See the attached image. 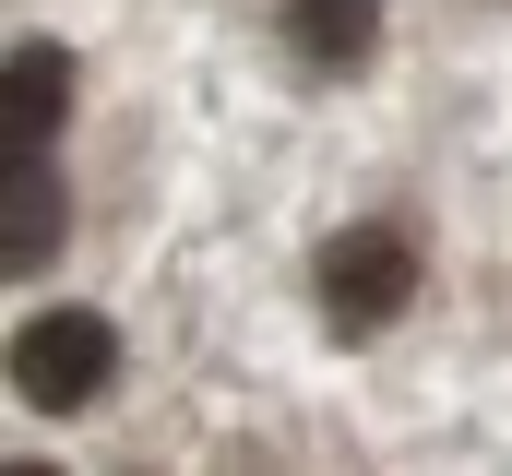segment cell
Wrapping results in <instances>:
<instances>
[{
	"label": "cell",
	"instance_id": "3",
	"mask_svg": "<svg viewBox=\"0 0 512 476\" xmlns=\"http://www.w3.org/2000/svg\"><path fill=\"white\" fill-rule=\"evenodd\" d=\"M382 24H393V0H286V12H274V36H286V60H298L310 84L370 72V60H382Z\"/></svg>",
	"mask_w": 512,
	"mask_h": 476
},
{
	"label": "cell",
	"instance_id": "2",
	"mask_svg": "<svg viewBox=\"0 0 512 476\" xmlns=\"http://www.w3.org/2000/svg\"><path fill=\"white\" fill-rule=\"evenodd\" d=\"M108 381H120V322L108 310H36V322H12V393L36 417H84Z\"/></svg>",
	"mask_w": 512,
	"mask_h": 476
},
{
	"label": "cell",
	"instance_id": "4",
	"mask_svg": "<svg viewBox=\"0 0 512 476\" xmlns=\"http://www.w3.org/2000/svg\"><path fill=\"white\" fill-rule=\"evenodd\" d=\"M60 238H72V191L36 143V155H12V191H0V274H48Z\"/></svg>",
	"mask_w": 512,
	"mask_h": 476
},
{
	"label": "cell",
	"instance_id": "1",
	"mask_svg": "<svg viewBox=\"0 0 512 476\" xmlns=\"http://www.w3.org/2000/svg\"><path fill=\"white\" fill-rule=\"evenodd\" d=\"M417 238L393 227V215H358V227H334L310 250V310H322V334H346V346H370L393 334L405 310H417Z\"/></svg>",
	"mask_w": 512,
	"mask_h": 476
},
{
	"label": "cell",
	"instance_id": "5",
	"mask_svg": "<svg viewBox=\"0 0 512 476\" xmlns=\"http://www.w3.org/2000/svg\"><path fill=\"white\" fill-rule=\"evenodd\" d=\"M0 119H12V155H36L60 119H72V48L60 36H24L0 60Z\"/></svg>",
	"mask_w": 512,
	"mask_h": 476
}]
</instances>
